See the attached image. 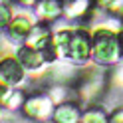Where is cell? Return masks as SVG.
Instances as JSON below:
<instances>
[{"instance_id": "cell-1", "label": "cell", "mask_w": 123, "mask_h": 123, "mask_svg": "<svg viewBox=\"0 0 123 123\" xmlns=\"http://www.w3.org/2000/svg\"><path fill=\"white\" fill-rule=\"evenodd\" d=\"M119 54H121L119 32L105 26H97L91 36V58L101 66H109L117 62Z\"/></svg>"}, {"instance_id": "cell-2", "label": "cell", "mask_w": 123, "mask_h": 123, "mask_svg": "<svg viewBox=\"0 0 123 123\" xmlns=\"http://www.w3.org/2000/svg\"><path fill=\"white\" fill-rule=\"evenodd\" d=\"M89 56H91V36L87 34V30H81V28L72 30L62 58L80 64V62H86Z\"/></svg>"}, {"instance_id": "cell-3", "label": "cell", "mask_w": 123, "mask_h": 123, "mask_svg": "<svg viewBox=\"0 0 123 123\" xmlns=\"http://www.w3.org/2000/svg\"><path fill=\"white\" fill-rule=\"evenodd\" d=\"M24 70L26 68L18 58L6 56L0 60V81L6 86H18L24 81Z\"/></svg>"}, {"instance_id": "cell-4", "label": "cell", "mask_w": 123, "mask_h": 123, "mask_svg": "<svg viewBox=\"0 0 123 123\" xmlns=\"http://www.w3.org/2000/svg\"><path fill=\"white\" fill-rule=\"evenodd\" d=\"M54 111V101L52 97L46 95H32L24 101V113L32 119H46Z\"/></svg>"}, {"instance_id": "cell-5", "label": "cell", "mask_w": 123, "mask_h": 123, "mask_svg": "<svg viewBox=\"0 0 123 123\" xmlns=\"http://www.w3.org/2000/svg\"><path fill=\"white\" fill-rule=\"evenodd\" d=\"M18 60L22 62V66L26 68V70H40V68L44 66V64H48L46 62V58H44V54L40 52V50H36V48H32V46H22V48L18 50Z\"/></svg>"}, {"instance_id": "cell-6", "label": "cell", "mask_w": 123, "mask_h": 123, "mask_svg": "<svg viewBox=\"0 0 123 123\" xmlns=\"http://www.w3.org/2000/svg\"><path fill=\"white\" fill-rule=\"evenodd\" d=\"M10 38L14 42H20V40H26L28 34L32 32L34 28V20L30 18V14H20V16L12 18L10 22Z\"/></svg>"}, {"instance_id": "cell-7", "label": "cell", "mask_w": 123, "mask_h": 123, "mask_svg": "<svg viewBox=\"0 0 123 123\" xmlns=\"http://www.w3.org/2000/svg\"><path fill=\"white\" fill-rule=\"evenodd\" d=\"M36 12L44 22H52L62 16L64 4H62V0H40L36 4Z\"/></svg>"}, {"instance_id": "cell-8", "label": "cell", "mask_w": 123, "mask_h": 123, "mask_svg": "<svg viewBox=\"0 0 123 123\" xmlns=\"http://www.w3.org/2000/svg\"><path fill=\"white\" fill-rule=\"evenodd\" d=\"M54 119L58 123H75L81 119V113H80V107L75 103H60L56 109H54Z\"/></svg>"}, {"instance_id": "cell-9", "label": "cell", "mask_w": 123, "mask_h": 123, "mask_svg": "<svg viewBox=\"0 0 123 123\" xmlns=\"http://www.w3.org/2000/svg\"><path fill=\"white\" fill-rule=\"evenodd\" d=\"M91 6V0H70L66 6H64V12H66V18H80V16H86L87 10Z\"/></svg>"}, {"instance_id": "cell-10", "label": "cell", "mask_w": 123, "mask_h": 123, "mask_svg": "<svg viewBox=\"0 0 123 123\" xmlns=\"http://www.w3.org/2000/svg\"><path fill=\"white\" fill-rule=\"evenodd\" d=\"M10 22H12V10H10V6L8 4H0V30H4L6 26H10Z\"/></svg>"}, {"instance_id": "cell-11", "label": "cell", "mask_w": 123, "mask_h": 123, "mask_svg": "<svg viewBox=\"0 0 123 123\" xmlns=\"http://www.w3.org/2000/svg\"><path fill=\"white\" fill-rule=\"evenodd\" d=\"M81 121H95V123H99V121H107V117H105V113L101 109H89V111H86L81 115Z\"/></svg>"}, {"instance_id": "cell-12", "label": "cell", "mask_w": 123, "mask_h": 123, "mask_svg": "<svg viewBox=\"0 0 123 123\" xmlns=\"http://www.w3.org/2000/svg\"><path fill=\"white\" fill-rule=\"evenodd\" d=\"M113 83L117 87H123V66L115 68V74H113Z\"/></svg>"}, {"instance_id": "cell-13", "label": "cell", "mask_w": 123, "mask_h": 123, "mask_svg": "<svg viewBox=\"0 0 123 123\" xmlns=\"http://www.w3.org/2000/svg\"><path fill=\"white\" fill-rule=\"evenodd\" d=\"M14 2H18V4H22V6H34L38 0H14Z\"/></svg>"}, {"instance_id": "cell-14", "label": "cell", "mask_w": 123, "mask_h": 123, "mask_svg": "<svg viewBox=\"0 0 123 123\" xmlns=\"http://www.w3.org/2000/svg\"><path fill=\"white\" fill-rule=\"evenodd\" d=\"M95 2H97L99 6H111V2H113V0H95Z\"/></svg>"}, {"instance_id": "cell-15", "label": "cell", "mask_w": 123, "mask_h": 123, "mask_svg": "<svg viewBox=\"0 0 123 123\" xmlns=\"http://www.w3.org/2000/svg\"><path fill=\"white\" fill-rule=\"evenodd\" d=\"M111 119H113V121H123V111H119L117 115H113Z\"/></svg>"}, {"instance_id": "cell-16", "label": "cell", "mask_w": 123, "mask_h": 123, "mask_svg": "<svg viewBox=\"0 0 123 123\" xmlns=\"http://www.w3.org/2000/svg\"><path fill=\"white\" fill-rule=\"evenodd\" d=\"M119 46H121V54H123V32H119Z\"/></svg>"}]
</instances>
